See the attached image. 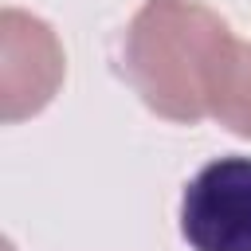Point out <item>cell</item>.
I'll return each mask as SVG.
<instances>
[{"label":"cell","mask_w":251,"mask_h":251,"mask_svg":"<svg viewBox=\"0 0 251 251\" xmlns=\"http://www.w3.org/2000/svg\"><path fill=\"white\" fill-rule=\"evenodd\" d=\"M235 43L227 20L196 0H145L122 31L118 71L153 114L196 126L212 114Z\"/></svg>","instance_id":"cell-1"},{"label":"cell","mask_w":251,"mask_h":251,"mask_svg":"<svg viewBox=\"0 0 251 251\" xmlns=\"http://www.w3.org/2000/svg\"><path fill=\"white\" fill-rule=\"evenodd\" d=\"M180 235L192 251H251V157L196 169L180 192Z\"/></svg>","instance_id":"cell-2"},{"label":"cell","mask_w":251,"mask_h":251,"mask_svg":"<svg viewBox=\"0 0 251 251\" xmlns=\"http://www.w3.org/2000/svg\"><path fill=\"white\" fill-rule=\"evenodd\" d=\"M212 118H220L231 133L251 137V43H235L212 102Z\"/></svg>","instance_id":"cell-4"},{"label":"cell","mask_w":251,"mask_h":251,"mask_svg":"<svg viewBox=\"0 0 251 251\" xmlns=\"http://www.w3.org/2000/svg\"><path fill=\"white\" fill-rule=\"evenodd\" d=\"M63 47L55 31L20 8L0 12V114L20 122L39 114L63 82Z\"/></svg>","instance_id":"cell-3"}]
</instances>
